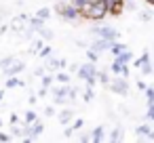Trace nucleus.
Instances as JSON below:
<instances>
[{"instance_id": "1", "label": "nucleus", "mask_w": 154, "mask_h": 143, "mask_svg": "<svg viewBox=\"0 0 154 143\" xmlns=\"http://www.w3.org/2000/svg\"><path fill=\"white\" fill-rule=\"evenodd\" d=\"M76 74H78L80 80L87 82V86H95V82H97V67H95L93 61H91V63H82Z\"/></svg>"}, {"instance_id": "2", "label": "nucleus", "mask_w": 154, "mask_h": 143, "mask_svg": "<svg viewBox=\"0 0 154 143\" xmlns=\"http://www.w3.org/2000/svg\"><path fill=\"white\" fill-rule=\"evenodd\" d=\"M106 17H108V4H106V0H97V2L91 4V9H89V13H87L85 19H89V21H103Z\"/></svg>"}, {"instance_id": "3", "label": "nucleus", "mask_w": 154, "mask_h": 143, "mask_svg": "<svg viewBox=\"0 0 154 143\" xmlns=\"http://www.w3.org/2000/svg\"><path fill=\"white\" fill-rule=\"evenodd\" d=\"M129 78H122V76H118V78H114V80H110V91L112 93H116V95H120V97H127L129 95V82H127Z\"/></svg>"}, {"instance_id": "4", "label": "nucleus", "mask_w": 154, "mask_h": 143, "mask_svg": "<svg viewBox=\"0 0 154 143\" xmlns=\"http://www.w3.org/2000/svg\"><path fill=\"white\" fill-rule=\"evenodd\" d=\"M91 34L93 36H101V38H108V40H118V32L114 30V28H110V25H95L93 30H91Z\"/></svg>"}, {"instance_id": "5", "label": "nucleus", "mask_w": 154, "mask_h": 143, "mask_svg": "<svg viewBox=\"0 0 154 143\" xmlns=\"http://www.w3.org/2000/svg\"><path fill=\"white\" fill-rule=\"evenodd\" d=\"M110 46H112V40L101 38V36H93V44H91L89 49H93V51H97V53H106V51H110Z\"/></svg>"}, {"instance_id": "6", "label": "nucleus", "mask_w": 154, "mask_h": 143, "mask_svg": "<svg viewBox=\"0 0 154 143\" xmlns=\"http://www.w3.org/2000/svg\"><path fill=\"white\" fill-rule=\"evenodd\" d=\"M23 70H26V63H23L21 59H17V57H15V61H13L9 67H5L2 72H5L7 76H17V74H19V72H23Z\"/></svg>"}, {"instance_id": "7", "label": "nucleus", "mask_w": 154, "mask_h": 143, "mask_svg": "<svg viewBox=\"0 0 154 143\" xmlns=\"http://www.w3.org/2000/svg\"><path fill=\"white\" fill-rule=\"evenodd\" d=\"M122 11H125V0H118V2H110L108 4V15H112V17H118Z\"/></svg>"}, {"instance_id": "8", "label": "nucleus", "mask_w": 154, "mask_h": 143, "mask_svg": "<svg viewBox=\"0 0 154 143\" xmlns=\"http://www.w3.org/2000/svg\"><path fill=\"white\" fill-rule=\"evenodd\" d=\"M26 21H28V17H26V15H21L19 19H13V21H11V30H13L15 34L23 32V30H26Z\"/></svg>"}, {"instance_id": "9", "label": "nucleus", "mask_w": 154, "mask_h": 143, "mask_svg": "<svg viewBox=\"0 0 154 143\" xmlns=\"http://www.w3.org/2000/svg\"><path fill=\"white\" fill-rule=\"evenodd\" d=\"M103 139H106V128H103V126H95V128L91 130V141L101 143Z\"/></svg>"}, {"instance_id": "10", "label": "nucleus", "mask_w": 154, "mask_h": 143, "mask_svg": "<svg viewBox=\"0 0 154 143\" xmlns=\"http://www.w3.org/2000/svg\"><path fill=\"white\" fill-rule=\"evenodd\" d=\"M72 118H74V109H68V107H66V109H61V112H59V116H57V120H59L61 124H70V120H72Z\"/></svg>"}, {"instance_id": "11", "label": "nucleus", "mask_w": 154, "mask_h": 143, "mask_svg": "<svg viewBox=\"0 0 154 143\" xmlns=\"http://www.w3.org/2000/svg\"><path fill=\"white\" fill-rule=\"evenodd\" d=\"M42 46H45V40H42V36H38V38H34V40H32V49H30L28 53H30V55H38Z\"/></svg>"}, {"instance_id": "12", "label": "nucleus", "mask_w": 154, "mask_h": 143, "mask_svg": "<svg viewBox=\"0 0 154 143\" xmlns=\"http://www.w3.org/2000/svg\"><path fill=\"white\" fill-rule=\"evenodd\" d=\"M150 130H152V126H150V124H139V126L135 128V137H139V139H146Z\"/></svg>"}, {"instance_id": "13", "label": "nucleus", "mask_w": 154, "mask_h": 143, "mask_svg": "<svg viewBox=\"0 0 154 143\" xmlns=\"http://www.w3.org/2000/svg\"><path fill=\"white\" fill-rule=\"evenodd\" d=\"M108 139H110V141H122V139H125V133H122V128H120V126L112 128V130H110V135H108Z\"/></svg>"}, {"instance_id": "14", "label": "nucleus", "mask_w": 154, "mask_h": 143, "mask_svg": "<svg viewBox=\"0 0 154 143\" xmlns=\"http://www.w3.org/2000/svg\"><path fill=\"white\" fill-rule=\"evenodd\" d=\"M114 59H116L118 63H129V61H133V53H131V51L127 49V51H122L120 55H116Z\"/></svg>"}, {"instance_id": "15", "label": "nucleus", "mask_w": 154, "mask_h": 143, "mask_svg": "<svg viewBox=\"0 0 154 143\" xmlns=\"http://www.w3.org/2000/svg\"><path fill=\"white\" fill-rule=\"evenodd\" d=\"M28 23H30V25H32V28H34L36 32H38L40 28H45V19H40L38 15H34V17H30V19H28Z\"/></svg>"}, {"instance_id": "16", "label": "nucleus", "mask_w": 154, "mask_h": 143, "mask_svg": "<svg viewBox=\"0 0 154 143\" xmlns=\"http://www.w3.org/2000/svg\"><path fill=\"white\" fill-rule=\"evenodd\" d=\"M127 49H129L127 44H120V42H116V40H114V42H112V46H110V53L116 57V55H120V53H122V51H127Z\"/></svg>"}, {"instance_id": "17", "label": "nucleus", "mask_w": 154, "mask_h": 143, "mask_svg": "<svg viewBox=\"0 0 154 143\" xmlns=\"http://www.w3.org/2000/svg\"><path fill=\"white\" fill-rule=\"evenodd\" d=\"M7 88H15V86H23V80H19L17 76H9V80H7V84H5Z\"/></svg>"}, {"instance_id": "18", "label": "nucleus", "mask_w": 154, "mask_h": 143, "mask_svg": "<svg viewBox=\"0 0 154 143\" xmlns=\"http://www.w3.org/2000/svg\"><path fill=\"white\" fill-rule=\"evenodd\" d=\"M139 70H141V74H143V76H150V74L154 72V63H152V59H150V61H146V63H141V67H139Z\"/></svg>"}, {"instance_id": "19", "label": "nucleus", "mask_w": 154, "mask_h": 143, "mask_svg": "<svg viewBox=\"0 0 154 143\" xmlns=\"http://www.w3.org/2000/svg\"><path fill=\"white\" fill-rule=\"evenodd\" d=\"M11 137H13V139H23V128L17 126V124H13V126H11Z\"/></svg>"}, {"instance_id": "20", "label": "nucleus", "mask_w": 154, "mask_h": 143, "mask_svg": "<svg viewBox=\"0 0 154 143\" xmlns=\"http://www.w3.org/2000/svg\"><path fill=\"white\" fill-rule=\"evenodd\" d=\"M51 13H53V11H51L49 7H42V9H38V11H36V15H38L40 19H45V21H47V19L51 17Z\"/></svg>"}, {"instance_id": "21", "label": "nucleus", "mask_w": 154, "mask_h": 143, "mask_svg": "<svg viewBox=\"0 0 154 143\" xmlns=\"http://www.w3.org/2000/svg\"><path fill=\"white\" fill-rule=\"evenodd\" d=\"M36 34H38V36H42V40H53V32H51V30H47V28H40Z\"/></svg>"}, {"instance_id": "22", "label": "nucleus", "mask_w": 154, "mask_h": 143, "mask_svg": "<svg viewBox=\"0 0 154 143\" xmlns=\"http://www.w3.org/2000/svg\"><path fill=\"white\" fill-rule=\"evenodd\" d=\"M55 80H57V82H61V84H70V76H68L66 72H57Z\"/></svg>"}, {"instance_id": "23", "label": "nucleus", "mask_w": 154, "mask_h": 143, "mask_svg": "<svg viewBox=\"0 0 154 143\" xmlns=\"http://www.w3.org/2000/svg\"><path fill=\"white\" fill-rule=\"evenodd\" d=\"M97 80L101 82V84H110V76H108V72H97Z\"/></svg>"}, {"instance_id": "24", "label": "nucleus", "mask_w": 154, "mask_h": 143, "mask_svg": "<svg viewBox=\"0 0 154 143\" xmlns=\"http://www.w3.org/2000/svg\"><path fill=\"white\" fill-rule=\"evenodd\" d=\"M93 97H95V93H93V86H87V91L82 93V99L89 103V101H93Z\"/></svg>"}, {"instance_id": "25", "label": "nucleus", "mask_w": 154, "mask_h": 143, "mask_svg": "<svg viewBox=\"0 0 154 143\" xmlns=\"http://www.w3.org/2000/svg\"><path fill=\"white\" fill-rule=\"evenodd\" d=\"M87 57H89V61L97 63V59H99V53H97V51H93V49H87Z\"/></svg>"}, {"instance_id": "26", "label": "nucleus", "mask_w": 154, "mask_h": 143, "mask_svg": "<svg viewBox=\"0 0 154 143\" xmlns=\"http://www.w3.org/2000/svg\"><path fill=\"white\" fill-rule=\"evenodd\" d=\"M13 61H15V55H9V57H5L2 61H0V67L5 70V67H9V65H11Z\"/></svg>"}, {"instance_id": "27", "label": "nucleus", "mask_w": 154, "mask_h": 143, "mask_svg": "<svg viewBox=\"0 0 154 143\" xmlns=\"http://www.w3.org/2000/svg\"><path fill=\"white\" fill-rule=\"evenodd\" d=\"M146 99H148V105H154V86L146 88Z\"/></svg>"}, {"instance_id": "28", "label": "nucleus", "mask_w": 154, "mask_h": 143, "mask_svg": "<svg viewBox=\"0 0 154 143\" xmlns=\"http://www.w3.org/2000/svg\"><path fill=\"white\" fill-rule=\"evenodd\" d=\"M51 84H53V76H51V74H45V76H42V86L49 88Z\"/></svg>"}, {"instance_id": "29", "label": "nucleus", "mask_w": 154, "mask_h": 143, "mask_svg": "<svg viewBox=\"0 0 154 143\" xmlns=\"http://www.w3.org/2000/svg\"><path fill=\"white\" fill-rule=\"evenodd\" d=\"M57 105H66V101H68V95H55V99H53Z\"/></svg>"}, {"instance_id": "30", "label": "nucleus", "mask_w": 154, "mask_h": 143, "mask_svg": "<svg viewBox=\"0 0 154 143\" xmlns=\"http://www.w3.org/2000/svg\"><path fill=\"white\" fill-rule=\"evenodd\" d=\"M34 120H38V118H36V112H32V109H30V112H26V122H28V124H32Z\"/></svg>"}, {"instance_id": "31", "label": "nucleus", "mask_w": 154, "mask_h": 143, "mask_svg": "<svg viewBox=\"0 0 154 143\" xmlns=\"http://www.w3.org/2000/svg\"><path fill=\"white\" fill-rule=\"evenodd\" d=\"M125 9H129V11H137L135 0H125Z\"/></svg>"}, {"instance_id": "32", "label": "nucleus", "mask_w": 154, "mask_h": 143, "mask_svg": "<svg viewBox=\"0 0 154 143\" xmlns=\"http://www.w3.org/2000/svg\"><path fill=\"white\" fill-rule=\"evenodd\" d=\"M74 130H76L74 126H66V130H63V137H66V139H72V135H74Z\"/></svg>"}, {"instance_id": "33", "label": "nucleus", "mask_w": 154, "mask_h": 143, "mask_svg": "<svg viewBox=\"0 0 154 143\" xmlns=\"http://www.w3.org/2000/svg\"><path fill=\"white\" fill-rule=\"evenodd\" d=\"M78 141H80V143L91 141V133H80V135H78Z\"/></svg>"}, {"instance_id": "34", "label": "nucleus", "mask_w": 154, "mask_h": 143, "mask_svg": "<svg viewBox=\"0 0 154 143\" xmlns=\"http://www.w3.org/2000/svg\"><path fill=\"white\" fill-rule=\"evenodd\" d=\"M146 120L154 122V105H148V114H146Z\"/></svg>"}, {"instance_id": "35", "label": "nucleus", "mask_w": 154, "mask_h": 143, "mask_svg": "<svg viewBox=\"0 0 154 143\" xmlns=\"http://www.w3.org/2000/svg\"><path fill=\"white\" fill-rule=\"evenodd\" d=\"M118 76H122V78H129V65L125 63L122 67H120V72H118Z\"/></svg>"}, {"instance_id": "36", "label": "nucleus", "mask_w": 154, "mask_h": 143, "mask_svg": "<svg viewBox=\"0 0 154 143\" xmlns=\"http://www.w3.org/2000/svg\"><path fill=\"white\" fill-rule=\"evenodd\" d=\"M38 55H40V57H49V55H51V46H42Z\"/></svg>"}, {"instance_id": "37", "label": "nucleus", "mask_w": 154, "mask_h": 143, "mask_svg": "<svg viewBox=\"0 0 154 143\" xmlns=\"http://www.w3.org/2000/svg\"><path fill=\"white\" fill-rule=\"evenodd\" d=\"M122 65H125V63H118V61H116V59H114V63H112V72H114V74H118V72H120V67H122Z\"/></svg>"}, {"instance_id": "38", "label": "nucleus", "mask_w": 154, "mask_h": 143, "mask_svg": "<svg viewBox=\"0 0 154 143\" xmlns=\"http://www.w3.org/2000/svg\"><path fill=\"white\" fill-rule=\"evenodd\" d=\"M139 19H141V21H150V19H152V15H150L148 11H143V13L139 15Z\"/></svg>"}, {"instance_id": "39", "label": "nucleus", "mask_w": 154, "mask_h": 143, "mask_svg": "<svg viewBox=\"0 0 154 143\" xmlns=\"http://www.w3.org/2000/svg\"><path fill=\"white\" fill-rule=\"evenodd\" d=\"M76 95H78V88H76V86H70V93H68V97H70V99H74Z\"/></svg>"}, {"instance_id": "40", "label": "nucleus", "mask_w": 154, "mask_h": 143, "mask_svg": "<svg viewBox=\"0 0 154 143\" xmlns=\"http://www.w3.org/2000/svg\"><path fill=\"white\" fill-rule=\"evenodd\" d=\"M53 114H55V109H53V107H45V116H47V118H51Z\"/></svg>"}, {"instance_id": "41", "label": "nucleus", "mask_w": 154, "mask_h": 143, "mask_svg": "<svg viewBox=\"0 0 154 143\" xmlns=\"http://www.w3.org/2000/svg\"><path fill=\"white\" fill-rule=\"evenodd\" d=\"M34 76H45V67H36L34 70Z\"/></svg>"}, {"instance_id": "42", "label": "nucleus", "mask_w": 154, "mask_h": 143, "mask_svg": "<svg viewBox=\"0 0 154 143\" xmlns=\"http://www.w3.org/2000/svg\"><path fill=\"white\" fill-rule=\"evenodd\" d=\"M47 93H49V88H47V86H40V88H38V95H40V97H45Z\"/></svg>"}, {"instance_id": "43", "label": "nucleus", "mask_w": 154, "mask_h": 143, "mask_svg": "<svg viewBox=\"0 0 154 143\" xmlns=\"http://www.w3.org/2000/svg\"><path fill=\"white\" fill-rule=\"evenodd\" d=\"M72 126H74V128H82V120H80V118H78V120H74V124H72Z\"/></svg>"}, {"instance_id": "44", "label": "nucleus", "mask_w": 154, "mask_h": 143, "mask_svg": "<svg viewBox=\"0 0 154 143\" xmlns=\"http://www.w3.org/2000/svg\"><path fill=\"white\" fill-rule=\"evenodd\" d=\"M11 122L17 124V122H19V116H17V114H11Z\"/></svg>"}, {"instance_id": "45", "label": "nucleus", "mask_w": 154, "mask_h": 143, "mask_svg": "<svg viewBox=\"0 0 154 143\" xmlns=\"http://www.w3.org/2000/svg\"><path fill=\"white\" fill-rule=\"evenodd\" d=\"M146 141H154V128L148 133V137H146Z\"/></svg>"}, {"instance_id": "46", "label": "nucleus", "mask_w": 154, "mask_h": 143, "mask_svg": "<svg viewBox=\"0 0 154 143\" xmlns=\"http://www.w3.org/2000/svg\"><path fill=\"white\" fill-rule=\"evenodd\" d=\"M137 88H139V91H146V88H148V86H146V84H143V82H141V80H139V82H137Z\"/></svg>"}, {"instance_id": "47", "label": "nucleus", "mask_w": 154, "mask_h": 143, "mask_svg": "<svg viewBox=\"0 0 154 143\" xmlns=\"http://www.w3.org/2000/svg\"><path fill=\"white\" fill-rule=\"evenodd\" d=\"M78 67H80V65H76V63H72V65H70V72H78Z\"/></svg>"}, {"instance_id": "48", "label": "nucleus", "mask_w": 154, "mask_h": 143, "mask_svg": "<svg viewBox=\"0 0 154 143\" xmlns=\"http://www.w3.org/2000/svg\"><path fill=\"white\" fill-rule=\"evenodd\" d=\"M2 97H5V91H0V101H2Z\"/></svg>"}, {"instance_id": "49", "label": "nucleus", "mask_w": 154, "mask_h": 143, "mask_svg": "<svg viewBox=\"0 0 154 143\" xmlns=\"http://www.w3.org/2000/svg\"><path fill=\"white\" fill-rule=\"evenodd\" d=\"M146 2H148V4H152V2H154V0H146Z\"/></svg>"}, {"instance_id": "50", "label": "nucleus", "mask_w": 154, "mask_h": 143, "mask_svg": "<svg viewBox=\"0 0 154 143\" xmlns=\"http://www.w3.org/2000/svg\"><path fill=\"white\" fill-rule=\"evenodd\" d=\"M0 126H2V120H0Z\"/></svg>"}, {"instance_id": "51", "label": "nucleus", "mask_w": 154, "mask_h": 143, "mask_svg": "<svg viewBox=\"0 0 154 143\" xmlns=\"http://www.w3.org/2000/svg\"><path fill=\"white\" fill-rule=\"evenodd\" d=\"M152 7H154V2H152Z\"/></svg>"}]
</instances>
